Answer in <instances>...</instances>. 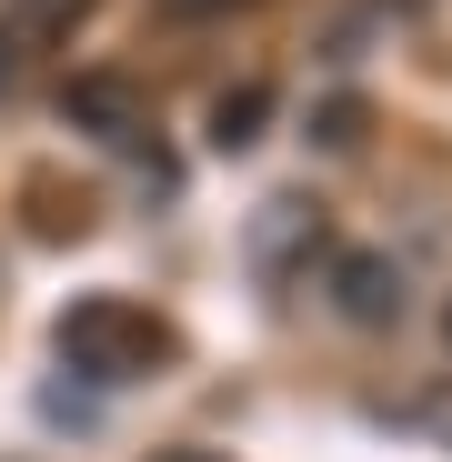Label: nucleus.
Here are the masks:
<instances>
[{
	"mask_svg": "<svg viewBox=\"0 0 452 462\" xmlns=\"http://www.w3.org/2000/svg\"><path fill=\"white\" fill-rule=\"evenodd\" d=\"M51 352H60V372H81V382H151V372L181 362V332L161 312H141V301H121V291H81L51 322Z\"/></svg>",
	"mask_w": 452,
	"mask_h": 462,
	"instance_id": "nucleus-1",
	"label": "nucleus"
},
{
	"mask_svg": "<svg viewBox=\"0 0 452 462\" xmlns=\"http://www.w3.org/2000/svg\"><path fill=\"white\" fill-rule=\"evenodd\" d=\"M322 252V201H301V191H272L252 221H242V262L262 282H291V272H312Z\"/></svg>",
	"mask_w": 452,
	"mask_h": 462,
	"instance_id": "nucleus-2",
	"label": "nucleus"
},
{
	"mask_svg": "<svg viewBox=\"0 0 452 462\" xmlns=\"http://www.w3.org/2000/svg\"><path fill=\"white\" fill-rule=\"evenodd\" d=\"M60 121L81 131V141L131 151V141L151 131V101H141V81H131V70H70V81H60Z\"/></svg>",
	"mask_w": 452,
	"mask_h": 462,
	"instance_id": "nucleus-3",
	"label": "nucleus"
},
{
	"mask_svg": "<svg viewBox=\"0 0 452 462\" xmlns=\"http://www.w3.org/2000/svg\"><path fill=\"white\" fill-rule=\"evenodd\" d=\"M402 301H412V291H402V262H392V252H342V262H332V312H342L352 332H392Z\"/></svg>",
	"mask_w": 452,
	"mask_h": 462,
	"instance_id": "nucleus-4",
	"label": "nucleus"
},
{
	"mask_svg": "<svg viewBox=\"0 0 452 462\" xmlns=\"http://www.w3.org/2000/svg\"><path fill=\"white\" fill-rule=\"evenodd\" d=\"M262 121H272V91H262V81H232V91L211 101V151H221V162H232V151H252Z\"/></svg>",
	"mask_w": 452,
	"mask_h": 462,
	"instance_id": "nucleus-5",
	"label": "nucleus"
},
{
	"mask_svg": "<svg viewBox=\"0 0 452 462\" xmlns=\"http://www.w3.org/2000/svg\"><path fill=\"white\" fill-rule=\"evenodd\" d=\"M101 11V0H11V21H0V31H11L21 51H51V41H70V31H81Z\"/></svg>",
	"mask_w": 452,
	"mask_h": 462,
	"instance_id": "nucleus-6",
	"label": "nucleus"
},
{
	"mask_svg": "<svg viewBox=\"0 0 452 462\" xmlns=\"http://www.w3.org/2000/svg\"><path fill=\"white\" fill-rule=\"evenodd\" d=\"M362 121H372L362 101H322V111H312V141H322V151H352V141H362Z\"/></svg>",
	"mask_w": 452,
	"mask_h": 462,
	"instance_id": "nucleus-7",
	"label": "nucleus"
},
{
	"mask_svg": "<svg viewBox=\"0 0 452 462\" xmlns=\"http://www.w3.org/2000/svg\"><path fill=\"white\" fill-rule=\"evenodd\" d=\"M171 21H221V11H242V0H161Z\"/></svg>",
	"mask_w": 452,
	"mask_h": 462,
	"instance_id": "nucleus-8",
	"label": "nucleus"
},
{
	"mask_svg": "<svg viewBox=\"0 0 452 462\" xmlns=\"http://www.w3.org/2000/svg\"><path fill=\"white\" fill-rule=\"evenodd\" d=\"M11 91H21V41L0 31V101H11Z\"/></svg>",
	"mask_w": 452,
	"mask_h": 462,
	"instance_id": "nucleus-9",
	"label": "nucleus"
},
{
	"mask_svg": "<svg viewBox=\"0 0 452 462\" xmlns=\"http://www.w3.org/2000/svg\"><path fill=\"white\" fill-rule=\"evenodd\" d=\"M161 462H221V452H161Z\"/></svg>",
	"mask_w": 452,
	"mask_h": 462,
	"instance_id": "nucleus-10",
	"label": "nucleus"
},
{
	"mask_svg": "<svg viewBox=\"0 0 452 462\" xmlns=\"http://www.w3.org/2000/svg\"><path fill=\"white\" fill-rule=\"evenodd\" d=\"M442 342H452V301H442Z\"/></svg>",
	"mask_w": 452,
	"mask_h": 462,
	"instance_id": "nucleus-11",
	"label": "nucleus"
}]
</instances>
